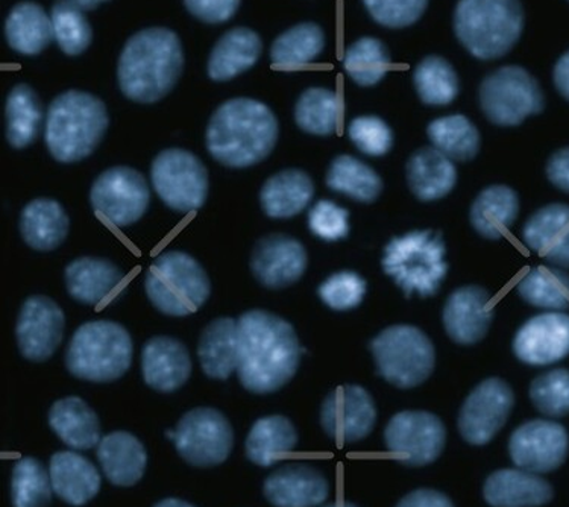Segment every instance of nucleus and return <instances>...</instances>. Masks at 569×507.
<instances>
[{"label": "nucleus", "mask_w": 569, "mask_h": 507, "mask_svg": "<svg viewBox=\"0 0 569 507\" xmlns=\"http://www.w3.org/2000/svg\"><path fill=\"white\" fill-rule=\"evenodd\" d=\"M340 99L335 91L311 87L299 97L295 120L302 131L313 136H331L338 130Z\"/></svg>", "instance_id": "nucleus-43"}, {"label": "nucleus", "mask_w": 569, "mask_h": 507, "mask_svg": "<svg viewBox=\"0 0 569 507\" xmlns=\"http://www.w3.org/2000/svg\"><path fill=\"white\" fill-rule=\"evenodd\" d=\"M376 422V402L359 385L339 386L322 402V429L339 446L367 438Z\"/></svg>", "instance_id": "nucleus-16"}, {"label": "nucleus", "mask_w": 569, "mask_h": 507, "mask_svg": "<svg viewBox=\"0 0 569 507\" xmlns=\"http://www.w3.org/2000/svg\"><path fill=\"white\" fill-rule=\"evenodd\" d=\"M134 345L127 328L113 321H90L74 331L66 367L81 380L110 384L131 367Z\"/></svg>", "instance_id": "nucleus-7"}, {"label": "nucleus", "mask_w": 569, "mask_h": 507, "mask_svg": "<svg viewBox=\"0 0 569 507\" xmlns=\"http://www.w3.org/2000/svg\"><path fill=\"white\" fill-rule=\"evenodd\" d=\"M407 182L421 201H438L455 189L456 166L435 147L418 149L407 161Z\"/></svg>", "instance_id": "nucleus-30"}, {"label": "nucleus", "mask_w": 569, "mask_h": 507, "mask_svg": "<svg viewBox=\"0 0 569 507\" xmlns=\"http://www.w3.org/2000/svg\"><path fill=\"white\" fill-rule=\"evenodd\" d=\"M367 288V281L359 274L342 271L328 277L319 286L318 295L330 309L347 311L360 306Z\"/></svg>", "instance_id": "nucleus-49"}, {"label": "nucleus", "mask_w": 569, "mask_h": 507, "mask_svg": "<svg viewBox=\"0 0 569 507\" xmlns=\"http://www.w3.org/2000/svg\"><path fill=\"white\" fill-rule=\"evenodd\" d=\"M515 356L530 367H547L569 356V315H536L515 335Z\"/></svg>", "instance_id": "nucleus-20"}, {"label": "nucleus", "mask_w": 569, "mask_h": 507, "mask_svg": "<svg viewBox=\"0 0 569 507\" xmlns=\"http://www.w3.org/2000/svg\"><path fill=\"white\" fill-rule=\"evenodd\" d=\"M343 66L357 84L372 87L389 72L392 60L383 41L373 37H363L347 49Z\"/></svg>", "instance_id": "nucleus-45"}, {"label": "nucleus", "mask_w": 569, "mask_h": 507, "mask_svg": "<svg viewBox=\"0 0 569 507\" xmlns=\"http://www.w3.org/2000/svg\"><path fill=\"white\" fill-rule=\"evenodd\" d=\"M480 106L486 118L500 127H517L546 107L541 86L519 66H505L488 74L480 86Z\"/></svg>", "instance_id": "nucleus-10"}, {"label": "nucleus", "mask_w": 569, "mask_h": 507, "mask_svg": "<svg viewBox=\"0 0 569 507\" xmlns=\"http://www.w3.org/2000/svg\"><path fill=\"white\" fill-rule=\"evenodd\" d=\"M49 474L53 493L72 506L87 505L101 489V474L98 468L78 453H56L49 465Z\"/></svg>", "instance_id": "nucleus-27"}, {"label": "nucleus", "mask_w": 569, "mask_h": 507, "mask_svg": "<svg viewBox=\"0 0 569 507\" xmlns=\"http://www.w3.org/2000/svg\"><path fill=\"white\" fill-rule=\"evenodd\" d=\"M93 210L114 227H128L147 213L151 202L147 178L128 166L103 170L90 190Z\"/></svg>", "instance_id": "nucleus-13"}, {"label": "nucleus", "mask_w": 569, "mask_h": 507, "mask_svg": "<svg viewBox=\"0 0 569 507\" xmlns=\"http://www.w3.org/2000/svg\"><path fill=\"white\" fill-rule=\"evenodd\" d=\"M153 507H194L190 505V503L178 500V498H168V500H163L158 503V505Z\"/></svg>", "instance_id": "nucleus-58"}, {"label": "nucleus", "mask_w": 569, "mask_h": 507, "mask_svg": "<svg viewBox=\"0 0 569 507\" xmlns=\"http://www.w3.org/2000/svg\"><path fill=\"white\" fill-rule=\"evenodd\" d=\"M568 431L558 422L533 419L521 424L509 440V453L519 469L550 473L567 459Z\"/></svg>", "instance_id": "nucleus-17"}, {"label": "nucleus", "mask_w": 569, "mask_h": 507, "mask_svg": "<svg viewBox=\"0 0 569 507\" xmlns=\"http://www.w3.org/2000/svg\"><path fill=\"white\" fill-rule=\"evenodd\" d=\"M530 398L536 409L551 418L569 415V369H551L531 381Z\"/></svg>", "instance_id": "nucleus-48"}, {"label": "nucleus", "mask_w": 569, "mask_h": 507, "mask_svg": "<svg viewBox=\"0 0 569 507\" xmlns=\"http://www.w3.org/2000/svg\"><path fill=\"white\" fill-rule=\"evenodd\" d=\"M397 507H455L446 494L433 489H418L402 498Z\"/></svg>", "instance_id": "nucleus-55"}, {"label": "nucleus", "mask_w": 569, "mask_h": 507, "mask_svg": "<svg viewBox=\"0 0 569 507\" xmlns=\"http://www.w3.org/2000/svg\"><path fill=\"white\" fill-rule=\"evenodd\" d=\"M70 2H73L74 6H78L81 10L90 11L98 8L103 2H110V0H70Z\"/></svg>", "instance_id": "nucleus-57"}, {"label": "nucleus", "mask_w": 569, "mask_h": 507, "mask_svg": "<svg viewBox=\"0 0 569 507\" xmlns=\"http://www.w3.org/2000/svg\"><path fill=\"white\" fill-rule=\"evenodd\" d=\"M110 125L106 103L87 91L57 97L46 116L44 140L60 163H77L97 151Z\"/></svg>", "instance_id": "nucleus-4"}, {"label": "nucleus", "mask_w": 569, "mask_h": 507, "mask_svg": "<svg viewBox=\"0 0 569 507\" xmlns=\"http://www.w3.org/2000/svg\"><path fill=\"white\" fill-rule=\"evenodd\" d=\"M69 216L56 199H34L20 215V235L36 251H53L60 247L69 235Z\"/></svg>", "instance_id": "nucleus-34"}, {"label": "nucleus", "mask_w": 569, "mask_h": 507, "mask_svg": "<svg viewBox=\"0 0 569 507\" xmlns=\"http://www.w3.org/2000/svg\"><path fill=\"white\" fill-rule=\"evenodd\" d=\"M377 23L386 28H407L422 18L429 0H363Z\"/></svg>", "instance_id": "nucleus-51"}, {"label": "nucleus", "mask_w": 569, "mask_h": 507, "mask_svg": "<svg viewBox=\"0 0 569 507\" xmlns=\"http://www.w3.org/2000/svg\"><path fill=\"white\" fill-rule=\"evenodd\" d=\"M190 14L210 24H219L234 18L240 0H184Z\"/></svg>", "instance_id": "nucleus-53"}, {"label": "nucleus", "mask_w": 569, "mask_h": 507, "mask_svg": "<svg viewBox=\"0 0 569 507\" xmlns=\"http://www.w3.org/2000/svg\"><path fill=\"white\" fill-rule=\"evenodd\" d=\"M298 444L293 422L280 415L259 419L247 438V456L259 467H272L284 459Z\"/></svg>", "instance_id": "nucleus-37"}, {"label": "nucleus", "mask_w": 569, "mask_h": 507, "mask_svg": "<svg viewBox=\"0 0 569 507\" xmlns=\"http://www.w3.org/2000/svg\"><path fill=\"white\" fill-rule=\"evenodd\" d=\"M485 500L492 507H539L552 500L546 479L526 469H500L485 481Z\"/></svg>", "instance_id": "nucleus-25"}, {"label": "nucleus", "mask_w": 569, "mask_h": 507, "mask_svg": "<svg viewBox=\"0 0 569 507\" xmlns=\"http://www.w3.org/2000/svg\"><path fill=\"white\" fill-rule=\"evenodd\" d=\"M327 186L335 192L363 203L377 201L383 192V180L376 170L347 153L331 161L327 172Z\"/></svg>", "instance_id": "nucleus-38"}, {"label": "nucleus", "mask_w": 569, "mask_h": 507, "mask_svg": "<svg viewBox=\"0 0 569 507\" xmlns=\"http://www.w3.org/2000/svg\"><path fill=\"white\" fill-rule=\"evenodd\" d=\"M49 424L58 438L74 450H90L102 439L97 411L79 397H66L53 402Z\"/></svg>", "instance_id": "nucleus-33"}, {"label": "nucleus", "mask_w": 569, "mask_h": 507, "mask_svg": "<svg viewBox=\"0 0 569 507\" xmlns=\"http://www.w3.org/2000/svg\"><path fill=\"white\" fill-rule=\"evenodd\" d=\"M7 140L12 148L24 149L34 143L43 122L39 95L28 84L16 86L7 98Z\"/></svg>", "instance_id": "nucleus-39"}, {"label": "nucleus", "mask_w": 569, "mask_h": 507, "mask_svg": "<svg viewBox=\"0 0 569 507\" xmlns=\"http://www.w3.org/2000/svg\"><path fill=\"white\" fill-rule=\"evenodd\" d=\"M98 459L103 474L116 486L136 485L147 469V448L128 431H113L99 443Z\"/></svg>", "instance_id": "nucleus-28"}, {"label": "nucleus", "mask_w": 569, "mask_h": 507, "mask_svg": "<svg viewBox=\"0 0 569 507\" xmlns=\"http://www.w3.org/2000/svg\"><path fill=\"white\" fill-rule=\"evenodd\" d=\"M515 405L512 388L501 378L481 381L465 400L459 430L472 446H486L505 427Z\"/></svg>", "instance_id": "nucleus-15"}, {"label": "nucleus", "mask_w": 569, "mask_h": 507, "mask_svg": "<svg viewBox=\"0 0 569 507\" xmlns=\"http://www.w3.org/2000/svg\"><path fill=\"white\" fill-rule=\"evenodd\" d=\"M348 218H350V211L342 209L333 201L322 199V201L316 202L311 207L309 213L310 231L319 239L336 242V240L345 239L350 232Z\"/></svg>", "instance_id": "nucleus-52"}, {"label": "nucleus", "mask_w": 569, "mask_h": 507, "mask_svg": "<svg viewBox=\"0 0 569 507\" xmlns=\"http://www.w3.org/2000/svg\"><path fill=\"white\" fill-rule=\"evenodd\" d=\"M307 251L305 245L286 235L261 237L252 249L251 271L256 280L268 289H284L305 276Z\"/></svg>", "instance_id": "nucleus-19"}, {"label": "nucleus", "mask_w": 569, "mask_h": 507, "mask_svg": "<svg viewBox=\"0 0 569 507\" xmlns=\"http://www.w3.org/2000/svg\"><path fill=\"white\" fill-rule=\"evenodd\" d=\"M151 181L161 201L178 213L201 209L209 197V172L201 158L186 149H164L153 158Z\"/></svg>", "instance_id": "nucleus-11"}, {"label": "nucleus", "mask_w": 569, "mask_h": 507, "mask_svg": "<svg viewBox=\"0 0 569 507\" xmlns=\"http://www.w3.org/2000/svg\"><path fill=\"white\" fill-rule=\"evenodd\" d=\"M70 297L81 305L98 306L113 297L123 272L113 261L99 257H79L64 271Z\"/></svg>", "instance_id": "nucleus-26"}, {"label": "nucleus", "mask_w": 569, "mask_h": 507, "mask_svg": "<svg viewBox=\"0 0 569 507\" xmlns=\"http://www.w3.org/2000/svg\"><path fill=\"white\" fill-rule=\"evenodd\" d=\"M492 319V297L481 286L456 289L443 307V327L456 344L480 342L488 335Z\"/></svg>", "instance_id": "nucleus-21"}, {"label": "nucleus", "mask_w": 569, "mask_h": 507, "mask_svg": "<svg viewBox=\"0 0 569 507\" xmlns=\"http://www.w3.org/2000/svg\"><path fill=\"white\" fill-rule=\"evenodd\" d=\"M149 301L168 316H187L201 309L210 298L211 282L206 269L190 254L168 251L144 274Z\"/></svg>", "instance_id": "nucleus-8"}, {"label": "nucleus", "mask_w": 569, "mask_h": 507, "mask_svg": "<svg viewBox=\"0 0 569 507\" xmlns=\"http://www.w3.org/2000/svg\"><path fill=\"white\" fill-rule=\"evenodd\" d=\"M415 89L426 106L443 107L459 95V77L455 68L438 56L423 58L413 73Z\"/></svg>", "instance_id": "nucleus-44"}, {"label": "nucleus", "mask_w": 569, "mask_h": 507, "mask_svg": "<svg viewBox=\"0 0 569 507\" xmlns=\"http://www.w3.org/2000/svg\"><path fill=\"white\" fill-rule=\"evenodd\" d=\"M53 36L61 51L70 57L81 56L93 40V31L84 10L70 0H57L51 11Z\"/></svg>", "instance_id": "nucleus-47"}, {"label": "nucleus", "mask_w": 569, "mask_h": 507, "mask_svg": "<svg viewBox=\"0 0 569 507\" xmlns=\"http://www.w3.org/2000/svg\"><path fill=\"white\" fill-rule=\"evenodd\" d=\"M555 84L559 93L569 101V51L560 57L555 68Z\"/></svg>", "instance_id": "nucleus-56"}, {"label": "nucleus", "mask_w": 569, "mask_h": 507, "mask_svg": "<svg viewBox=\"0 0 569 507\" xmlns=\"http://www.w3.org/2000/svg\"><path fill=\"white\" fill-rule=\"evenodd\" d=\"M385 443L398 463L423 467L442 455L447 430L442 419L430 411L405 410L386 426Z\"/></svg>", "instance_id": "nucleus-14"}, {"label": "nucleus", "mask_w": 569, "mask_h": 507, "mask_svg": "<svg viewBox=\"0 0 569 507\" xmlns=\"http://www.w3.org/2000/svg\"><path fill=\"white\" fill-rule=\"evenodd\" d=\"M326 507H359V506L351 505V503H338V505H330V506H326Z\"/></svg>", "instance_id": "nucleus-59"}, {"label": "nucleus", "mask_w": 569, "mask_h": 507, "mask_svg": "<svg viewBox=\"0 0 569 507\" xmlns=\"http://www.w3.org/2000/svg\"><path fill=\"white\" fill-rule=\"evenodd\" d=\"M315 197V185L309 173L301 169H284L261 187L260 203L272 219L293 218L309 206Z\"/></svg>", "instance_id": "nucleus-31"}, {"label": "nucleus", "mask_w": 569, "mask_h": 507, "mask_svg": "<svg viewBox=\"0 0 569 507\" xmlns=\"http://www.w3.org/2000/svg\"><path fill=\"white\" fill-rule=\"evenodd\" d=\"M6 37L16 52L37 56L56 39L51 16L39 3L20 2L8 14Z\"/></svg>", "instance_id": "nucleus-36"}, {"label": "nucleus", "mask_w": 569, "mask_h": 507, "mask_svg": "<svg viewBox=\"0 0 569 507\" xmlns=\"http://www.w3.org/2000/svg\"><path fill=\"white\" fill-rule=\"evenodd\" d=\"M522 240L550 264L569 268V206L548 203L536 211L526 222Z\"/></svg>", "instance_id": "nucleus-24"}, {"label": "nucleus", "mask_w": 569, "mask_h": 507, "mask_svg": "<svg viewBox=\"0 0 569 507\" xmlns=\"http://www.w3.org/2000/svg\"><path fill=\"white\" fill-rule=\"evenodd\" d=\"M519 213L518 193L508 186H491L472 202L471 226L485 239L500 240Z\"/></svg>", "instance_id": "nucleus-35"}, {"label": "nucleus", "mask_w": 569, "mask_h": 507, "mask_svg": "<svg viewBox=\"0 0 569 507\" xmlns=\"http://www.w3.org/2000/svg\"><path fill=\"white\" fill-rule=\"evenodd\" d=\"M202 371L214 380H227L239 367V322L218 318L203 328L198 344Z\"/></svg>", "instance_id": "nucleus-32"}, {"label": "nucleus", "mask_w": 569, "mask_h": 507, "mask_svg": "<svg viewBox=\"0 0 569 507\" xmlns=\"http://www.w3.org/2000/svg\"><path fill=\"white\" fill-rule=\"evenodd\" d=\"M237 376L249 392L272 394L288 385L301 359L292 324L266 310L244 311L239 319Z\"/></svg>", "instance_id": "nucleus-1"}, {"label": "nucleus", "mask_w": 569, "mask_h": 507, "mask_svg": "<svg viewBox=\"0 0 569 507\" xmlns=\"http://www.w3.org/2000/svg\"><path fill=\"white\" fill-rule=\"evenodd\" d=\"M264 497L276 507H316L327 500L330 485L309 465H288L264 481Z\"/></svg>", "instance_id": "nucleus-23"}, {"label": "nucleus", "mask_w": 569, "mask_h": 507, "mask_svg": "<svg viewBox=\"0 0 569 507\" xmlns=\"http://www.w3.org/2000/svg\"><path fill=\"white\" fill-rule=\"evenodd\" d=\"M51 474L34 457H23L12 469L14 507H48L52 498Z\"/></svg>", "instance_id": "nucleus-46"}, {"label": "nucleus", "mask_w": 569, "mask_h": 507, "mask_svg": "<svg viewBox=\"0 0 569 507\" xmlns=\"http://www.w3.org/2000/svg\"><path fill=\"white\" fill-rule=\"evenodd\" d=\"M184 69V51L176 32L148 28L124 44L118 64L120 90L139 103H153L168 97Z\"/></svg>", "instance_id": "nucleus-3"}, {"label": "nucleus", "mask_w": 569, "mask_h": 507, "mask_svg": "<svg viewBox=\"0 0 569 507\" xmlns=\"http://www.w3.org/2000/svg\"><path fill=\"white\" fill-rule=\"evenodd\" d=\"M261 51L263 43L256 31L249 28L231 29L214 44L207 73L213 81H230L256 66Z\"/></svg>", "instance_id": "nucleus-29"}, {"label": "nucleus", "mask_w": 569, "mask_h": 507, "mask_svg": "<svg viewBox=\"0 0 569 507\" xmlns=\"http://www.w3.org/2000/svg\"><path fill=\"white\" fill-rule=\"evenodd\" d=\"M446 242L440 231L413 230L393 237L385 248L383 271L407 298L433 297L446 280Z\"/></svg>", "instance_id": "nucleus-6"}, {"label": "nucleus", "mask_w": 569, "mask_h": 507, "mask_svg": "<svg viewBox=\"0 0 569 507\" xmlns=\"http://www.w3.org/2000/svg\"><path fill=\"white\" fill-rule=\"evenodd\" d=\"M326 34L319 24L307 22L282 32L271 48L273 64L282 69H297L321 56Z\"/></svg>", "instance_id": "nucleus-42"}, {"label": "nucleus", "mask_w": 569, "mask_h": 507, "mask_svg": "<svg viewBox=\"0 0 569 507\" xmlns=\"http://www.w3.org/2000/svg\"><path fill=\"white\" fill-rule=\"evenodd\" d=\"M427 136L452 161H471L480 151V132L467 116L436 119L427 128Z\"/></svg>", "instance_id": "nucleus-41"}, {"label": "nucleus", "mask_w": 569, "mask_h": 507, "mask_svg": "<svg viewBox=\"0 0 569 507\" xmlns=\"http://www.w3.org/2000/svg\"><path fill=\"white\" fill-rule=\"evenodd\" d=\"M547 177L552 186L569 193V147L552 153L547 163Z\"/></svg>", "instance_id": "nucleus-54"}, {"label": "nucleus", "mask_w": 569, "mask_h": 507, "mask_svg": "<svg viewBox=\"0 0 569 507\" xmlns=\"http://www.w3.org/2000/svg\"><path fill=\"white\" fill-rule=\"evenodd\" d=\"M278 135L280 127L271 108L256 99L234 98L211 116L206 143L220 165L244 169L271 156Z\"/></svg>", "instance_id": "nucleus-2"}, {"label": "nucleus", "mask_w": 569, "mask_h": 507, "mask_svg": "<svg viewBox=\"0 0 569 507\" xmlns=\"http://www.w3.org/2000/svg\"><path fill=\"white\" fill-rule=\"evenodd\" d=\"M173 443L187 464L216 467L230 456L234 431L222 411L198 407L180 419Z\"/></svg>", "instance_id": "nucleus-12"}, {"label": "nucleus", "mask_w": 569, "mask_h": 507, "mask_svg": "<svg viewBox=\"0 0 569 507\" xmlns=\"http://www.w3.org/2000/svg\"><path fill=\"white\" fill-rule=\"evenodd\" d=\"M64 327V311L53 299L43 295L29 297L16 326L20 355L36 364L51 359L60 347Z\"/></svg>", "instance_id": "nucleus-18"}, {"label": "nucleus", "mask_w": 569, "mask_h": 507, "mask_svg": "<svg viewBox=\"0 0 569 507\" xmlns=\"http://www.w3.org/2000/svg\"><path fill=\"white\" fill-rule=\"evenodd\" d=\"M455 31L472 57L497 60L512 51L525 31V8L521 0H459Z\"/></svg>", "instance_id": "nucleus-5"}, {"label": "nucleus", "mask_w": 569, "mask_h": 507, "mask_svg": "<svg viewBox=\"0 0 569 507\" xmlns=\"http://www.w3.org/2000/svg\"><path fill=\"white\" fill-rule=\"evenodd\" d=\"M348 136L365 156L383 157L393 147L392 128L377 116H361L348 125Z\"/></svg>", "instance_id": "nucleus-50"}, {"label": "nucleus", "mask_w": 569, "mask_h": 507, "mask_svg": "<svg viewBox=\"0 0 569 507\" xmlns=\"http://www.w3.org/2000/svg\"><path fill=\"white\" fill-rule=\"evenodd\" d=\"M519 297L546 310L569 309V274L555 266H536L519 280Z\"/></svg>", "instance_id": "nucleus-40"}, {"label": "nucleus", "mask_w": 569, "mask_h": 507, "mask_svg": "<svg viewBox=\"0 0 569 507\" xmlns=\"http://www.w3.org/2000/svg\"><path fill=\"white\" fill-rule=\"evenodd\" d=\"M141 371L149 388L158 392H176L192 374V359L181 340L156 336L141 351Z\"/></svg>", "instance_id": "nucleus-22"}, {"label": "nucleus", "mask_w": 569, "mask_h": 507, "mask_svg": "<svg viewBox=\"0 0 569 507\" xmlns=\"http://www.w3.org/2000/svg\"><path fill=\"white\" fill-rule=\"evenodd\" d=\"M369 348L378 374L397 388H417L433 372L435 345L418 327H388L371 340Z\"/></svg>", "instance_id": "nucleus-9"}]
</instances>
